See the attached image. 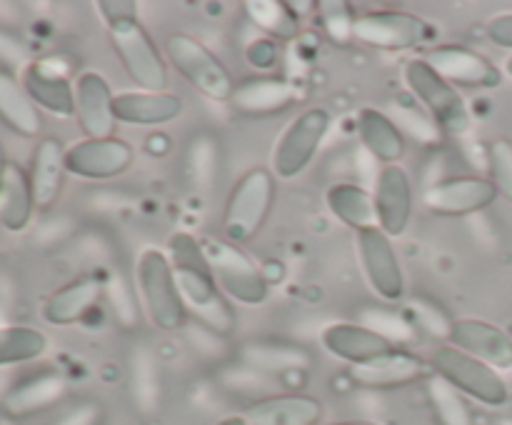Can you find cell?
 <instances>
[{
  "label": "cell",
  "mask_w": 512,
  "mask_h": 425,
  "mask_svg": "<svg viewBox=\"0 0 512 425\" xmlns=\"http://www.w3.org/2000/svg\"><path fill=\"white\" fill-rule=\"evenodd\" d=\"M355 128L363 148L375 160L383 165H400V158L405 155V138L393 118L378 108H363L355 118Z\"/></svg>",
  "instance_id": "cell-27"
},
{
  "label": "cell",
  "mask_w": 512,
  "mask_h": 425,
  "mask_svg": "<svg viewBox=\"0 0 512 425\" xmlns=\"http://www.w3.org/2000/svg\"><path fill=\"white\" fill-rule=\"evenodd\" d=\"M200 243H203L205 258H208L210 268H213L220 290L228 298L238 300L243 305L265 303V298H268V280H265L263 270L240 250V245L218 238L200 240Z\"/></svg>",
  "instance_id": "cell-10"
},
{
  "label": "cell",
  "mask_w": 512,
  "mask_h": 425,
  "mask_svg": "<svg viewBox=\"0 0 512 425\" xmlns=\"http://www.w3.org/2000/svg\"><path fill=\"white\" fill-rule=\"evenodd\" d=\"M215 425H248V420H245V415H228V418L218 420Z\"/></svg>",
  "instance_id": "cell-43"
},
{
  "label": "cell",
  "mask_w": 512,
  "mask_h": 425,
  "mask_svg": "<svg viewBox=\"0 0 512 425\" xmlns=\"http://www.w3.org/2000/svg\"><path fill=\"white\" fill-rule=\"evenodd\" d=\"M245 60L253 70H260V73H270L275 70V65L280 63V48H278V40L273 38H255L253 43L248 45L245 50Z\"/></svg>",
  "instance_id": "cell-39"
},
{
  "label": "cell",
  "mask_w": 512,
  "mask_h": 425,
  "mask_svg": "<svg viewBox=\"0 0 512 425\" xmlns=\"http://www.w3.org/2000/svg\"><path fill=\"white\" fill-rule=\"evenodd\" d=\"M65 148L60 145L58 138H43L33 150V160H30L28 178L30 188H33L35 208L40 213H48L55 203H58L60 193H63L65 183Z\"/></svg>",
  "instance_id": "cell-23"
},
{
  "label": "cell",
  "mask_w": 512,
  "mask_h": 425,
  "mask_svg": "<svg viewBox=\"0 0 512 425\" xmlns=\"http://www.w3.org/2000/svg\"><path fill=\"white\" fill-rule=\"evenodd\" d=\"M168 258L173 263L175 280H178L188 313H193L210 333H233V308L228 305L225 293L215 280L213 268L205 258L203 243L188 233H175L168 240Z\"/></svg>",
  "instance_id": "cell-1"
},
{
  "label": "cell",
  "mask_w": 512,
  "mask_h": 425,
  "mask_svg": "<svg viewBox=\"0 0 512 425\" xmlns=\"http://www.w3.org/2000/svg\"><path fill=\"white\" fill-rule=\"evenodd\" d=\"M8 165H10V160H8V155H5L3 140H0V190H3V180H5V173H8Z\"/></svg>",
  "instance_id": "cell-42"
},
{
  "label": "cell",
  "mask_w": 512,
  "mask_h": 425,
  "mask_svg": "<svg viewBox=\"0 0 512 425\" xmlns=\"http://www.w3.org/2000/svg\"><path fill=\"white\" fill-rule=\"evenodd\" d=\"M425 378V363L418 355L398 348L390 355L350 368V380L365 390H393Z\"/></svg>",
  "instance_id": "cell-22"
},
{
  "label": "cell",
  "mask_w": 512,
  "mask_h": 425,
  "mask_svg": "<svg viewBox=\"0 0 512 425\" xmlns=\"http://www.w3.org/2000/svg\"><path fill=\"white\" fill-rule=\"evenodd\" d=\"M65 395V378L58 370H35L8 388L0 400V410L8 418H28L50 408Z\"/></svg>",
  "instance_id": "cell-21"
},
{
  "label": "cell",
  "mask_w": 512,
  "mask_h": 425,
  "mask_svg": "<svg viewBox=\"0 0 512 425\" xmlns=\"http://www.w3.org/2000/svg\"><path fill=\"white\" fill-rule=\"evenodd\" d=\"M275 203V175L268 168H250L230 190L225 203L223 240L233 245L253 243L255 235L263 230Z\"/></svg>",
  "instance_id": "cell-5"
},
{
  "label": "cell",
  "mask_w": 512,
  "mask_h": 425,
  "mask_svg": "<svg viewBox=\"0 0 512 425\" xmlns=\"http://www.w3.org/2000/svg\"><path fill=\"white\" fill-rule=\"evenodd\" d=\"M323 418V403L305 393H275L245 410L248 425H320Z\"/></svg>",
  "instance_id": "cell-20"
},
{
  "label": "cell",
  "mask_w": 512,
  "mask_h": 425,
  "mask_svg": "<svg viewBox=\"0 0 512 425\" xmlns=\"http://www.w3.org/2000/svg\"><path fill=\"white\" fill-rule=\"evenodd\" d=\"M105 293V280L98 275H83L55 290L43 303V320L50 325H73L83 320L98 305Z\"/></svg>",
  "instance_id": "cell-25"
},
{
  "label": "cell",
  "mask_w": 512,
  "mask_h": 425,
  "mask_svg": "<svg viewBox=\"0 0 512 425\" xmlns=\"http://www.w3.org/2000/svg\"><path fill=\"white\" fill-rule=\"evenodd\" d=\"M165 55H168L170 65L198 93H203L210 100H218V103H228L235 90L233 75L220 63L218 55L210 48H205L198 38L185 33L168 35V40H165Z\"/></svg>",
  "instance_id": "cell-7"
},
{
  "label": "cell",
  "mask_w": 512,
  "mask_h": 425,
  "mask_svg": "<svg viewBox=\"0 0 512 425\" xmlns=\"http://www.w3.org/2000/svg\"><path fill=\"white\" fill-rule=\"evenodd\" d=\"M35 210L38 208H35L28 170L20 168L18 163H10L0 190V225L10 233H20L30 225Z\"/></svg>",
  "instance_id": "cell-29"
},
{
  "label": "cell",
  "mask_w": 512,
  "mask_h": 425,
  "mask_svg": "<svg viewBox=\"0 0 512 425\" xmlns=\"http://www.w3.org/2000/svg\"><path fill=\"white\" fill-rule=\"evenodd\" d=\"M488 38L490 43L498 45V48L512 50V13H503L490 18L488 23Z\"/></svg>",
  "instance_id": "cell-40"
},
{
  "label": "cell",
  "mask_w": 512,
  "mask_h": 425,
  "mask_svg": "<svg viewBox=\"0 0 512 425\" xmlns=\"http://www.w3.org/2000/svg\"><path fill=\"white\" fill-rule=\"evenodd\" d=\"M135 290L155 328L173 333L188 320V308L175 280L173 263L160 248H145L135 263Z\"/></svg>",
  "instance_id": "cell-3"
},
{
  "label": "cell",
  "mask_w": 512,
  "mask_h": 425,
  "mask_svg": "<svg viewBox=\"0 0 512 425\" xmlns=\"http://www.w3.org/2000/svg\"><path fill=\"white\" fill-rule=\"evenodd\" d=\"M298 100V90L293 83L278 75H258L235 85L228 103L235 113L248 115V118H268L283 110L293 108Z\"/></svg>",
  "instance_id": "cell-19"
},
{
  "label": "cell",
  "mask_w": 512,
  "mask_h": 425,
  "mask_svg": "<svg viewBox=\"0 0 512 425\" xmlns=\"http://www.w3.org/2000/svg\"><path fill=\"white\" fill-rule=\"evenodd\" d=\"M378 228L390 238L408 230L413 218V180L403 165H383L373 190Z\"/></svg>",
  "instance_id": "cell-14"
},
{
  "label": "cell",
  "mask_w": 512,
  "mask_h": 425,
  "mask_svg": "<svg viewBox=\"0 0 512 425\" xmlns=\"http://www.w3.org/2000/svg\"><path fill=\"white\" fill-rule=\"evenodd\" d=\"M245 10H248V18L258 25V30H263L265 38H298L300 20L283 0H250V3H245Z\"/></svg>",
  "instance_id": "cell-32"
},
{
  "label": "cell",
  "mask_w": 512,
  "mask_h": 425,
  "mask_svg": "<svg viewBox=\"0 0 512 425\" xmlns=\"http://www.w3.org/2000/svg\"><path fill=\"white\" fill-rule=\"evenodd\" d=\"M75 118L85 138H113L115 125V95L108 80L95 70H85L75 80Z\"/></svg>",
  "instance_id": "cell-16"
},
{
  "label": "cell",
  "mask_w": 512,
  "mask_h": 425,
  "mask_svg": "<svg viewBox=\"0 0 512 425\" xmlns=\"http://www.w3.org/2000/svg\"><path fill=\"white\" fill-rule=\"evenodd\" d=\"M130 395L143 415H153L160 408V368L145 345L133 348L130 355Z\"/></svg>",
  "instance_id": "cell-31"
},
{
  "label": "cell",
  "mask_w": 512,
  "mask_h": 425,
  "mask_svg": "<svg viewBox=\"0 0 512 425\" xmlns=\"http://www.w3.org/2000/svg\"><path fill=\"white\" fill-rule=\"evenodd\" d=\"M330 425H378L373 420H340V423H330Z\"/></svg>",
  "instance_id": "cell-44"
},
{
  "label": "cell",
  "mask_w": 512,
  "mask_h": 425,
  "mask_svg": "<svg viewBox=\"0 0 512 425\" xmlns=\"http://www.w3.org/2000/svg\"><path fill=\"white\" fill-rule=\"evenodd\" d=\"M105 295H108V303L110 308H113L115 320H118L123 328H133L140 320L138 290H135L120 273H110L108 280H105Z\"/></svg>",
  "instance_id": "cell-35"
},
{
  "label": "cell",
  "mask_w": 512,
  "mask_h": 425,
  "mask_svg": "<svg viewBox=\"0 0 512 425\" xmlns=\"http://www.w3.org/2000/svg\"><path fill=\"white\" fill-rule=\"evenodd\" d=\"M505 73H508L510 78H512V55H510L508 60H505Z\"/></svg>",
  "instance_id": "cell-45"
},
{
  "label": "cell",
  "mask_w": 512,
  "mask_h": 425,
  "mask_svg": "<svg viewBox=\"0 0 512 425\" xmlns=\"http://www.w3.org/2000/svg\"><path fill=\"white\" fill-rule=\"evenodd\" d=\"M100 18L108 28V38L113 43L115 55L123 63L140 90L148 93H165L168 90V68L160 55L158 45L148 35L138 18V5L133 0H100Z\"/></svg>",
  "instance_id": "cell-2"
},
{
  "label": "cell",
  "mask_w": 512,
  "mask_h": 425,
  "mask_svg": "<svg viewBox=\"0 0 512 425\" xmlns=\"http://www.w3.org/2000/svg\"><path fill=\"white\" fill-rule=\"evenodd\" d=\"M330 120H333L330 110L320 108V105L305 108L303 113L290 120V125L275 143L273 158H270V170L275 178L293 180L313 163L315 153L330 130Z\"/></svg>",
  "instance_id": "cell-8"
},
{
  "label": "cell",
  "mask_w": 512,
  "mask_h": 425,
  "mask_svg": "<svg viewBox=\"0 0 512 425\" xmlns=\"http://www.w3.org/2000/svg\"><path fill=\"white\" fill-rule=\"evenodd\" d=\"M0 65L8 73H15V70L28 68V45L20 35H15L13 30L0 28Z\"/></svg>",
  "instance_id": "cell-38"
},
{
  "label": "cell",
  "mask_w": 512,
  "mask_h": 425,
  "mask_svg": "<svg viewBox=\"0 0 512 425\" xmlns=\"http://www.w3.org/2000/svg\"><path fill=\"white\" fill-rule=\"evenodd\" d=\"M410 95L428 110L430 120L450 138H463L470 130V110L455 85H450L425 58H413L403 68Z\"/></svg>",
  "instance_id": "cell-4"
},
{
  "label": "cell",
  "mask_w": 512,
  "mask_h": 425,
  "mask_svg": "<svg viewBox=\"0 0 512 425\" xmlns=\"http://www.w3.org/2000/svg\"><path fill=\"white\" fill-rule=\"evenodd\" d=\"M135 150L120 138H83L65 148V170L85 180H110L133 165Z\"/></svg>",
  "instance_id": "cell-11"
},
{
  "label": "cell",
  "mask_w": 512,
  "mask_h": 425,
  "mask_svg": "<svg viewBox=\"0 0 512 425\" xmlns=\"http://www.w3.org/2000/svg\"><path fill=\"white\" fill-rule=\"evenodd\" d=\"M48 348V340L30 325H0V368L3 365L30 363Z\"/></svg>",
  "instance_id": "cell-33"
},
{
  "label": "cell",
  "mask_w": 512,
  "mask_h": 425,
  "mask_svg": "<svg viewBox=\"0 0 512 425\" xmlns=\"http://www.w3.org/2000/svg\"><path fill=\"white\" fill-rule=\"evenodd\" d=\"M448 343L483 360L490 368H512V338L498 325L478 318L453 320L448 333Z\"/></svg>",
  "instance_id": "cell-18"
},
{
  "label": "cell",
  "mask_w": 512,
  "mask_h": 425,
  "mask_svg": "<svg viewBox=\"0 0 512 425\" xmlns=\"http://www.w3.org/2000/svg\"><path fill=\"white\" fill-rule=\"evenodd\" d=\"M358 255L370 288H373L380 298L388 300V303H395V300L403 298V270H400L398 253H395L393 238H390V235H385L378 225L368 230H360Z\"/></svg>",
  "instance_id": "cell-12"
},
{
  "label": "cell",
  "mask_w": 512,
  "mask_h": 425,
  "mask_svg": "<svg viewBox=\"0 0 512 425\" xmlns=\"http://www.w3.org/2000/svg\"><path fill=\"white\" fill-rule=\"evenodd\" d=\"M0 120L5 128L23 138H35L43 133V115L38 105L25 93L20 78L15 73L0 68Z\"/></svg>",
  "instance_id": "cell-28"
},
{
  "label": "cell",
  "mask_w": 512,
  "mask_h": 425,
  "mask_svg": "<svg viewBox=\"0 0 512 425\" xmlns=\"http://www.w3.org/2000/svg\"><path fill=\"white\" fill-rule=\"evenodd\" d=\"M488 173L490 183L498 188L503 198L512 200V143L500 138L488 148Z\"/></svg>",
  "instance_id": "cell-37"
},
{
  "label": "cell",
  "mask_w": 512,
  "mask_h": 425,
  "mask_svg": "<svg viewBox=\"0 0 512 425\" xmlns=\"http://www.w3.org/2000/svg\"><path fill=\"white\" fill-rule=\"evenodd\" d=\"M438 28L405 10H368L355 18L353 38L375 50H413L435 40Z\"/></svg>",
  "instance_id": "cell-9"
},
{
  "label": "cell",
  "mask_w": 512,
  "mask_h": 425,
  "mask_svg": "<svg viewBox=\"0 0 512 425\" xmlns=\"http://www.w3.org/2000/svg\"><path fill=\"white\" fill-rule=\"evenodd\" d=\"M20 83L40 110H48L60 118L75 115V83H70L65 73L50 68L45 60L43 63H30L23 70Z\"/></svg>",
  "instance_id": "cell-24"
},
{
  "label": "cell",
  "mask_w": 512,
  "mask_h": 425,
  "mask_svg": "<svg viewBox=\"0 0 512 425\" xmlns=\"http://www.w3.org/2000/svg\"><path fill=\"white\" fill-rule=\"evenodd\" d=\"M100 423V405L80 403L70 408L55 425H98Z\"/></svg>",
  "instance_id": "cell-41"
},
{
  "label": "cell",
  "mask_w": 512,
  "mask_h": 425,
  "mask_svg": "<svg viewBox=\"0 0 512 425\" xmlns=\"http://www.w3.org/2000/svg\"><path fill=\"white\" fill-rule=\"evenodd\" d=\"M428 400L440 425H475L468 398L455 390L448 380L438 378V375L428 378Z\"/></svg>",
  "instance_id": "cell-34"
},
{
  "label": "cell",
  "mask_w": 512,
  "mask_h": 425,
  "mask_svg": "<svg viewBox=\"0 0 512 425\" xmlns=\"http://www.w3.org/2000/svg\"><path fill=\"white\" fill-rule=\"evenodd\" d=\"M430 365H433L438 378L448 380L465 398L478 400V403L488 405V408H503L510 400V388L503 380V375L495 368H490L488 363H483V360L473 358L470 353H463L455 345H438L433 355H430Z\"/></svg>",
  "instance_id": "cell-6"
},
{
  "label": "cell",
  "mask_w": 512,
  "mask_h": 425,
  "mask_svg": "<svg viewBox=\"0 0 512 425\" xmlns=\"http://www.w3.org/2000/svg\"><path fill=\"white\" fill-rule=\"evenodd\" d=\"M320 345L328 350L333 358L343 360L350 368L365 365L370 360H378L398 350L395 340L380 330L368 328L360 323H333L320 333Z\"/></svg>",
  "instance_id": "cell-17"
},
{
  "label": "cell",
  "mask_w": 512,
  "mask_h": 425,
  "mask_svg": "<svg viewBox=\"0 0 512 425\" xmlns=\"http://www.w3.org/2000/svg\"><path fill=\"white\" fill-rule=\"evenodd\" d=\"M498 195V188L490 183V178L458 175V178H448L430 185L423 195V205L433 215L460 218V215H473L490 208L498 200Z\"/></svg>",
  "instance_id": "cell-13"
},
{
  "label": "cell",
  "mask_w": 512,
  "mask_h": 425,
  "mask_svg": "<svg viewBox=\"0 0 512 425\" xmlns=\"http://www.w3.org/2000/svg\"><path fill=\"white\" fill-rule=\"evenodd\" d=\"M425 60L455 88L490 90L503 83V73L498 65L463 45H438L430 50Z\"/></svg>",
  "instance_id": "cell-15"
},
{
  "label": "cell",
  "mask_w": 512,
  "mask_h": 425,
  "mask_svg": "<svg viewBox=\"0 0 512 425\" xmlns=\"http://www.w3.org/2000/svg\"><path fill=\"white\" fill-rule=\"evenodd\" d=\"M183 115V100L173 93H135L115 95V118L128 125H165Z\"/></svg>",
  "instance_id": "cell-26"
},
{
  "label": "cell",
  "mask_w": 512,
  "mask_h": 425,
  "mask_svg": "<svg viewBox=\"0 0 512 425\" xmlns=\"http://www.w3.org/2000/svg\"><path fill=\"white\" fill-rule=\"evenodd\" d=\"M325 203H328L330 213H333L343 225L353 228L355 233L378 225V218H375L373 193H368L363 185L358 183L330 185L328 193H325Z\"/></svg>",
  "instance_id": "cell-30"
},
{
  "label": "cell",
  "mask_w": 512,
  "mask_h": 425,
  "mask_svg": "<svg viewBox=\"0 0 512 425\" xmlns=\"http://www.w3.org/2000/svg\"><path fill=\"white\" fill-rule=\"evenodd\" d=\"M320 23H323V30L328 33V38L338 45L353 43V28L358 13H353L348 3L343 0H323L318 3Z\"/></svg>",
  "instance_id": "cell-36"
}]
</instances>
